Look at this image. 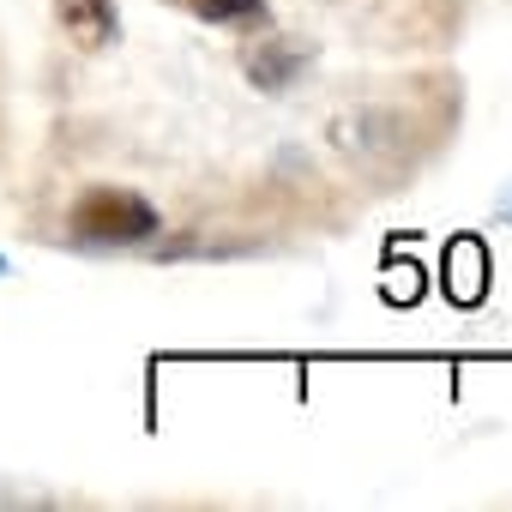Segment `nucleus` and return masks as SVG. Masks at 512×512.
Listing matches in <instances>:
<instances>
[{
    "mask_svg": "<svg viewBox=\"0 0 512 512\" xmlns=\"http://www.w3.org/2000/svg\"><path fill=\"white\" fill-rule=\"evenodd\" d=\"M163 229L157 205L139 187H115V181H91L73 205H67V241L79 247H139Z\"/></svg>",
    "mask_w": 512,
    "mask_h": 512,
    "instance_id": "1",
    "label": "nucleus"
},
{
    "mask_svg": "<svg viewBox=\"0 0 512 512\" xmlns=\"http://www.w3.org/2000/svg\"><path fill=\"white\" fill-rule=\"evenodd\" d=\"M55 19H61V31L73 37V49H85V55H103V49L121 37L115 0H55Z\"/></svg>",
    "mask_w": 512,
    "mask_h": 512,
    "instance_id": "2",
    "label": "nucleus"
},
{
    "mask_svg": "<svg viewBox=\"0 0 512 512\" xmlns=\"http://www.w3.org/2000/svg\"><path fill=\"white\" fill-rule=\"evenodd\" d=\"M169 7L205 19V25H223V31H253V25H272L266 0H169Z\"/></svg>",
    "mask_w": 512,
    "mask_h": 512,
    "instance_id": "3",
    "label": "nucleus"
}]
</instances>
